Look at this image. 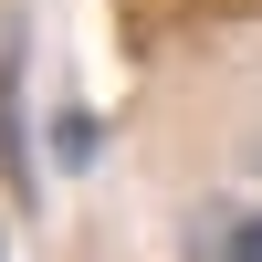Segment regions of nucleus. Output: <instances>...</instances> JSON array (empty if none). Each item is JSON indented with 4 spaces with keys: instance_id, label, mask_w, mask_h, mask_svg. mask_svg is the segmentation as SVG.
I'll list each match as a JSON object with an SVG mask.
<instances>
[{
    "instance_id": "f257e3e1",
    "label": "nucleus",
    "mask_w": 262,
    "mask_h": 262,
    "mask_svg": "<svg viewBox=\"0 0 262 262\" xmlns=\"http://www.w3.org/2000/svg\"><path fill=\"white\" fill-rule=\"evenodd\" d=\"M179 262H262V147H242L231 168H210V189L189 200Z\"/></svg>"
}]
</instances>
